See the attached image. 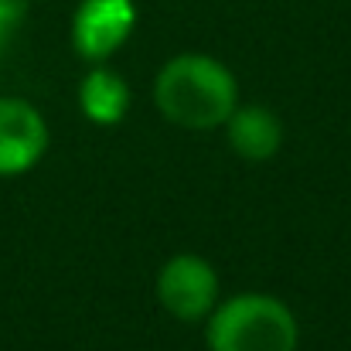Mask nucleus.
<instances>
[{"mask_svg": "<svg viewBox=\"0 0 351 351\" xmlns=\"http://www.w3.org/2000/svg\"><path fill=\"white\" fill-rule=\"evenodd\" d=\"M157 300L174 321H202L215 311L219 300V273L205 256L178 252L157 273Z\"/></svg>", "mask_w": 351, "mask_h": 351, "instance_id": "7ed1b4c3", "label": "nucleus"}, {"mask_svg": "<svg viewBox=\"0 0 351 351\" xmlns=\"http://www.w3.org/2000/svg\"><path fill=\"white\" fill-rule=\"evenodd\" d=\"M226 136L242 160L263 164L276 157L283 143V123L266 106H235L232 117L226 119Z\"/></svg>", "mask_w": 351, "mask_h": 351, "instance_id": "423d86ee", "label": "nucleus"}, {"mask_svg": "<svg viewBox=\"0 0 351 351\" xmlns=\"http://www.w3.org/2000/svg\"><path fill=\"white\" fill-rule=\"evenodd\" d=\"M48 150V123L24 99H0V178L31 171Z\"/></svg>", "mask_w": 351, "mask_h": 351, "instance_id": "39448f33", "label": "nucleus"}, {"mask_svg": "<svg viewBox=\"0 0 351 351\" xmlns=\"http://www.w3.org/2000/svg\"><path fill=\"white\" fill-rule=\"evenodd\" d=\"M154 106L160 117L184 130L226 126L239 106L235 75L212 55H178L154 82Z\"/></svg>", "mask_w": 351, "mask_h": 351, "instance_id": "f257e3e1", "label": "nucleus"}, {"mask_svg": "<svg viewBox=\"0 0 351 351\" xmlns=\"http://www.w3.org/2000/svg\"><path fill=\"white\" fill-rule=\"evenodd\" d=\"M79 106L86 119L99 123V126H117L130 110V89L110 69H93L82 82H79Z\"/></svg>", "mask_w": 351, "mask_h": 351, "instance_id": "0eeeda50", "label": "nucleus"}, {"mask_svg": "<svg viewBox=\"0 0 351 351\" xmlns=\"http://www.w3.org/2000/svg\"><path fill=\"white\" fill-rule=\"evenodd\" d=\"M133 24V0H82L72 17V48L86 62H106L123 48Z\"/></svg>", "mask_w": 351, "mask_h": 351, "instance_id": "20e7f679", "label": "nucleus"}, {"mask_svg": "<svg viewBox=\"0 0 351 351\" xmlns=\"http://www.w3.org/2000/svg\"><path fill=\"white\" fill-rule=\"evenodd\" d=\"M24 17V0H0V58H3V48L10 41V34L17 31Z\"/></svg>", "mask_w": 351, "mask_h": 351, "instance_id": "6e6552de", "label": "nucleus"}, {"mask_svg": "<svg viewBox=\"0 0 351 351\" xmlns=\"http://www.w3.org/2000/svg\"><path fill=\"white\" fill-rule=\"evenodd\" d=\"M208 351H297L300 328L293 311L266 293H239L212 311Z\"/></svg>", "mask_w": 351, "mask_h": 351, "instance_id": "f03ea898", "label": "nucleus"}]
</instances>
